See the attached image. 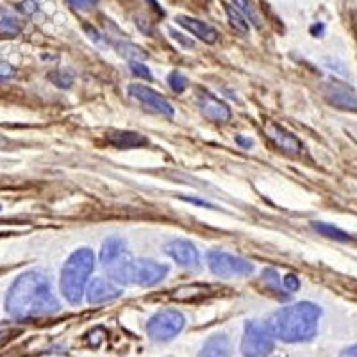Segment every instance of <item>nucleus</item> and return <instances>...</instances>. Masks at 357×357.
<instances>
[{"mask_svg": "<svg viewBox=\"0 0 357 357\" xmlns=\"http://www.w3.org/2000/svg\"><path fill=\"white\" fill-rule=\"evenodd\" d=\"M282 286H284L286 291H296V289L301 288V280L296 275H286V279H282Z\"/></svg>", "mask_w": 357, "mask_h": 357, "instance_id": "393cba45", "label": "nucleus"}, {"mask_svg": "<svg viewBox=\"0 0 357 357\" xmlns=\"http://www.w3.org/2000/svg\"><path fill=\"white\" fill-rule=\"evenodd\" d=\"M107 142L114 145L116 149H134V146L146 145V138L138 132H127V130H114L107 134Z\"/></svg>", "mask_w": 357, "mask_h": 357, "instance_id": "f3484780", "label": "nucleus"}, {"mask_svg": "<svg viewBox=\"0 0 357 357\" xmlns=\"http://www.w3.org/2000/svg\"><path fill=\"white\" fill-rule=\"evenodd\" d=\"M207 264L218 277H245L254 272V264L240 256L223 250H211L207 254Z\"/></svg>", "mask_w": 357, "mask_h": 357, "instance_id": "0eeeda50", "label": "nucleus"}, {"mask_svg": "<svg viewBox=\"0 0 357 357\" xmlns=\"http://www.w3.org/2000/svg\"><path fill=\"white\" fill-rule=\"evenodd\" d=\"M320 318V305L312 302H296L273 312L264 325L275 340L284 343H304L318 334Z\"/></svg>", "mask_w": 357, "mask_h": 357, "instance_id": "f03ea898", "label": "nucleus"}, {"mask_svg": "<svg viewBox=\"0 0 357 357\" xmlns=\"http://www.w3.org/2000/svg\"><path fill=\"white\" fill-rule=\"evenodd\" d=\"M188 202H191V204H197V206H202V207H211V204H207V202H204V200H199V199H186Z\"/></svg>", "mask_w": 357, "mask_h": 357, "instance_id": "c85d7f7f", "label": "nucleus"}, {"mask_svg": "<svg viewBox=\"0 0 357 357\" xmlns=\"http://www.w3.org/2000/svg\"><path fill=\"white\" fill-rule=\"evenodd\" d=\"M275 337L268 331L266 325L257 321H248L245 325L241 354L245 357H268L275 349Z\"/></svg>", "mask_w": 357, "mask_h": 357, "instance_id": "423d86ee", "label": "nucleus"}, {"mask_svg": "<svg viewBox=\"0 0 357 357\" xmlns=\"http://www.w3.org/2000/svg\"><path fill=\"white\" fill-rule=\"evenodd\" d=\"M327 98L336 107L341 109H356L357 111V93L343 84H331L327 88Z\"/></svg>", "mask_w": 357, "mask_h": 357, "instance_id": "2eb2a0df", "label": "nucleus"}, {"mask_svg": "<svg viewBox=\"0 0 357 357\" xmlns=\"http://www.w3.org/2000/svg\"><path fill=\"white\" fill-rule=\"evenodd\" d=\"M266 134L279 146L280 151L286 152V154H298L302 151V145L298 142V138H296L295 134L288 132L284 127L277 126V123H270L266 127Z\"/></svg>", "mask_w": 357, "mask_h": 357, "instance_id": "f8f14e48", "label": "nucleus"}, {"mask_svg": "<svg viewBox=\"0 0 357 357\" xmlns=\"http://www.w3.org/2000/svg\"><path fill=\"white\" fill-rule=\"evenodd\" d=\"M122 296V289L114 284V280L97 277L86 286V298L89 304H104V302L116 301Z\"/></svg>", "mask_w": 357, "mask_h": 357, "instance_id": "9b49d317", "label": "nucleus"}, {"mask_svg": "<svg viewBox=\"0 0 357 357\" xmlns=\"http://www.w3.org/2000/svg\"><path fill=\"white\" fill-rule=\"evenodd\" d=\"M177 22L183 25L184 29H188L193 36L206 41V43H216V41H218L220 38L218 31H216L213 25L207 24V22L197 20V18H191V17H184V15L177 17Z\"/></svg>", "mask_w": 357, "mask_h": 357, "instance_id": "ddd939ff", "label": "nucleus"}, {"mask_svg": "<svg viewBox=\"0 0 357 357\" xmlns=\"http://www.w3.org/2000/svg\"><path fill=\"white\" fill-rule=\"evenodd\" d=\"M232 343L225 334H215L200 349L199 357H231Z\"/></svg>", "mask_w": 357, "mask_h": 357, "instance_id": "4468645a", "label": "nucleus"}, {"mask_svg": "<svg viewBox=\"0 0 357 357\" xmlns=\"http://www.w3.org/2000/svg\"><path fill=\"white\" fill-rule=\"evenodd\" d=\"M130 72L136 75V77H142V79H152V72L146 68L145 65H142L139 61H132L130 63Z\"/></svg>", "mask_w": 357, "mask_h": 357, "instance_id": "b1692460", "label": "nucleus"}, {"mask_svg": "<svg viewBox=\"0 0 357 357\" xmlns=\"http://www.w3.org/2000/svg\"><path fill=\"white\" fill-rule=\"evenodd\" d=\"M93 268L95 254L89 248H79L66 259L61 270V293L70 304H81Z\"/></svg>", "mask_w": 357, "mask_h": 357, "instance_id": "20e7f679", "label": "nucleus"}, {"mask_svg": "<svg viewBox=\"0 0 357 357\" xmlns=\"http://www.w3.org/2000/svg\"><path fill=\"white\" fill-rule=\"evenodd\" d=\"M106 270L111 280L118 284H138L143 288H152V286L162 282V279L168 275L167 264L155 263L151 259H132L129 257V254L114 261Z\"/></svg>", "mask_w": 357, "mask_h": 357, "instance_id": "7ed1b4c3", "label": "nucleus"}, {"mask_svg": "<svg viewBox=\"0 0 357 357\" xmlns=\"http://www.w3.org/2000/svg\"><path fill=\"white\" fill-rule=\"evenodd\" d=\"M311 227L318 232V234L325 236V238H329V240H336V241H350L352 240V236L349 232L341 231L340 227L333 225V223H325V222H312Z\"/></svg>", "mask_w": 357, "mask_h": 357, "instance_id": "a211bd4d", "label": "nucleus"}, {"mask_svg": "<svg viewBox=\"0 0 357 357\" xmlns=\"http://www.w3.org/2000/svg\"><path fill=\"white\" fill-rule=\"evenodd\" d=\"M127 254L126 241L118 236H111L104 241L100 250V263L104 264V268H107L109 264H113L114 261H118L120 257H123Z\"/></svg>", "mask_w": 357, "mask_h": 357, "instance_id": "dca6fc26", "label": "nucleus"}, {"mask_svg": "<svg viewBox=\"0 0 357 357\" xmlns=\"http://www.w3.org/2000/svg\"><path fill=\"white\" fill-rule=\"evenodd\" d=\"M20 33V24L17 18L9 17L6 13H0V34L2 36H17Z\"/></svg>", "mask_w": 357, "mask_h": 357, "instance_id": "6ab92c4d", "label": "nucleus"}, {"mask_svg": "<svg viewBox=\"0 0 357 357\" xmlns=\"http://www.w3.org/2000/svg\"><path fill=\"white\" fill-rule=\"evenodd\" d=\"M225 11H227V17L231 20L232 27H236L240 33H247L248 31V22L245 20V17L240 11H236L232 6H225Z\"/></svg>", "mask_w": 357, "mask_h": 357, "instance_id": "aec40b11", "label": "nucleus"}, {"mask_svg": "<svg viewBox=\"0 0 357 357\" xmlns=\"http://www.w3.org/2000/svg\"><path fill=\"white\" fill-rule=\"evenodd\" d=\"M129 93L130 97L142 102L143 106L149 107V109L155 111V113L162 114V116H174L175 111L172 104L161 93H158L155 89L149 88L145 84H130Z\"/></svg>", "mask_w": 357, "mask_h": 357, "instance_id": "6e6552de", "label": "nucleus"}, {"mask_svg": "<svg viewBox=\"0 0 357 357\" xmlns=\"http://www.w3.org/2000/svg\"><path fill=\"white\" fill-rule=\"evenodd\" d=\"M61 309L54 295L50 277L41 270L22 273L9 288L6 296V311L17 320L54 314Z\"/></svg>", "mask_w": 357, "mask_h": 357, "instance_id": "f257e3e1", "label": "nucleus"}, {"mask_svg": "<svg viewBox=\"0 0 357 357\" xmlns=\"http://www.w3.org/2000/svg\"><path fill=\"white\" fill-rule=\"evenodd\" d=\"M168 84H170V88L174 89L175 93H183L184 89L188 88V79L184 77L183 73L172 72L170 75H168Z\"/></svg>", "mask_w": 357, "mask_h": 357, "instance_id": "4be33fe9", "label": "nucleus"}, {"mask_svg": "<svg viewBox=\"0 0 357 357\" xmlns=\"http://www.w3.org/2000/svg\"><path fill=\"white\" fill-rule=\"evenodd\" d=\"M184 325H186V318L183 312H178L177 309H162L151 317L146 324V334L151 336V340L165 343L183 333Z\"/></svg>", "mask_w": 357, "mask_h": 357, "instance_id": "39448f33", "label": "nucleus"}, {"mask_svg": "<svg viewBox=\"0 0 357 357\" xmlns=\"http://www.w3.org/2000/svg\"><path fill=\"white\" fill-rule=\"evenodd\" d=\"M0 209H2V206H0Z\"/></svg>", "mask_w": 357, "mask_h": 357, "instance_id": "2f4dec72", "label": "nucleus"}, {"mask_svg": "<svg viewBox=\"0 0 357 357\" xmlns=\"http://www.w3.org/2000/svg\"><path fill=\"white\" fill-rule=\"evenodd\" d=\"M149 2H152V4H154V6H155V2H154V0H149Z\"/></svg>", "mask_w": 357, "mask_h": 357, "instance_id": "7c9ffc66", "label": "nucleus"}, {"mask_svg": "<svg viewBox=\"0 0 357 357\" xmlns=\"http://www.w3.org/2000/svg\"><path fill=\"white\" fill-rule=\"evenodd\" d=\"M236 142L240 143V145H243V146H252L250 139H245V138H241V136H238V138H236Z\"/></svg>", "mask_w": 357, "mask_h": 357, "instance_id": "c756f323", "label": "nucleus"}, {"mask_svg": "<svg viewBox=\"0 0 357 357\" xmlns=\"http://www.w3.org/2000/svg\"><path fill=\"white\" fill-rule=\"evenodd\" d=\"M197 104H199L204 116H206L207 120H211V122L225 123L231 120V107H229L225 102L220 100V98H216L215 95L209 93V91H200V93L197 95Z\"/></svg>", "mask_w": 357, "mask_h": 357, "instance_id": "9d476101", "label": "nucleus"}, {"mask_svg": "<svg viewBox=\"0 0 357 357\" xmlns=\"http://www.w3.org/2000/svg\"><path fill=\"white\" fill-rule=\"evenodd\" d=\"M98 0H68V4L75 9H88L97 4Z\"/></svg>", "mask_w": 357, "mask_h": 357, "instance_id": "bb28decb", "label": "nucleus"}, {"mask_svg": "<svg viewBox=\"0 0 357 357\" xmlns=\"http://www.w3.org/2000/svg\"><path fill=\"white\" fill-rule=\"evenodd\" d=\"M165 252L183 268L197 270L200 266V254L197 247L188 240H172L165 245Z\"/></svg>", "mask_w": 357, "mask_h": 357, "instance_id": "1a4fd4ad", "label": "nucleus"}, {"mask_svg": "<svg viewBox=\"0 0 357 357\" xmlns=\"http://www.w3.org/2000/svg\"><path fill=\"white\" fill-rule=\"evenodd\" d=\"M340 357H357V345L347 347V349L341 350Z\"/></svg>", "mask_w": 357, "mask_h": 357, "instance_id": "cd10ccee", "label": "nucleus"}, {"mask_svg": "<svg viewBox=\"0 0 357 357\" xmlns=\"http://www.w3.org/2000/svg\"><path fill=\"white\" fill-rule=\"evenodd\" d=\"M238 6H240V8H243V11L247 13L248 18H252V22H254V24H256L257 27H259V18L256 17V13H254L252 6L248 4V0H238Z\"/></svg>", "mask_w": 357, "mask_h": 357, "instance_id": "a878e982", "label": "nucleus"}, {"mask_svg": "<svg viewBox=\"0 0 357 357\" xmlns=\"http://www.w3.org/2000/svg\"><path fill=\"white\" fill-rule=\"evenodd\" d=\"M49 77H50V81H52L54 84L59 86V88H70V86H72V82H73V79L70 77V75H66V73H63V72H52Z\"/></svg>", "mask_w": 357, "mask_h": 357, "instance_id": "5701e85b", "label": "nucleus"}, {"mask_svg": "<svg viewBox=\"0 0 357 357\" xmlns=\"http://www.w3.org/2000/svg\"><path fill=\"white\" fill-rule=\"evenodd\" d=\"M263 279L264 282L268 284V288L273 289V291L277 293V296H280V298H284V296L280 295V293H284V289H282V284H280L279 280V273L275 272V270H272V268H268V270H264L263 272Z\"/></svg>", "mask_w": 357, "mask_h": 357, "instance_id": "412c9836", "label": "nucleus"}]
</instances>
